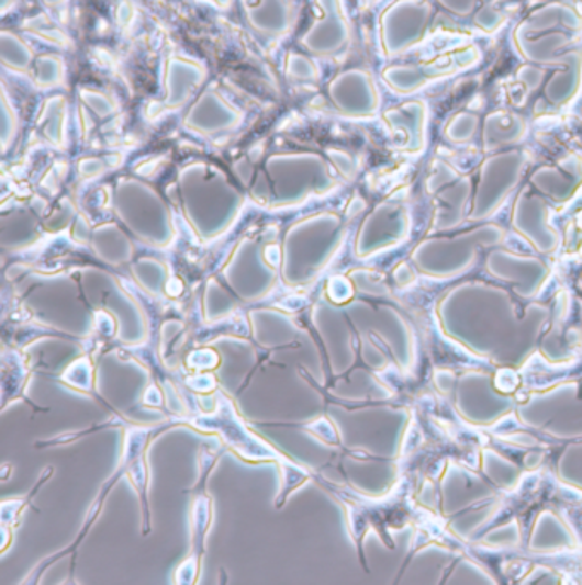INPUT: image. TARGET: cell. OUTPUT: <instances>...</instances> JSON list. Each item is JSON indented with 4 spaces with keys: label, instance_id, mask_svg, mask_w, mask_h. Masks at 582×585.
Listing matches in <instances>:
<instances>
[{
    "label": "cell",
    "instance_id": "cell-1",
    "mask_svg": "<svg viewBox=\"0 0 582 585\" xmlns=\"http://www.w3.org/2000/svg\"><path fill=\"white\" fill-rule=\"evenodd\" d=\"M178 190L188 223L200 237L223 234L239 214L243 195L223 169L202 159L178 171Z\"/></svg>",
    "mask_w": 582,
    "mask_h": 585
},
{
    "label": "cell",
    "instance_id": "cell-2",
    "mask_svg": "<svg viewBox=\"0 0 582 585\" xmlns=\"http://www.w3.org/2000/svg\"><path fill=\"white\" fill-rule=\"evenodd\" d=\"M582 33V15L568 2H547L516 24L513 45L526 64L552 69Z\"/></svg>",
    "mask_w": 582,
    "mask_h": 585
},
{
    "label": "cell",
    "instance_id": "cell-3",
    "mask_svg": "<svg viewBox=\"0 0 582 585\" xmlns=\"http://www.w3.org/2000/svg\"><path fill=\"white\" fill-rule=\"evenodd\" d=\"M265 177L269 178L276 207L295 205L335 187L328 157L310 150L272 154L265 161Z\"/></svg>",
    "mask_w": 582,
    "mask_h": 585
},
{
    "label": "cell",
    "instance_id": "cell-4",
    "mask_svg": "<svg viewBox=\"0 0 582 585\" xmlns=\"http://www.w3.org/2000/svg\"><path fill=\"white\" fill-rule=\"evenodd\" d=\"M342 241V223L335 214L304 218L286 234L282 275L291 285L311 279L329 260Z\"/></svg>",
    "mask_w": 582,
    "mask_h": 585
},
{
    "label": "cell",
    "instance_id": "cell-5",
    "mask_svg": "<svg viewBox=\"0 0 582 585\" xmlns=\"http://www.w3.org/2000/svg\"><path fill=\"white\" fill-rule=\"evenodd\" d=\"M115 209L135 236L153 246L171 243V214L159 193L146 181L123 177L115 184Z\"/></svg>",
    "mask_w": 582,
    "mask_h": 585
},
{
    "label": "cell",
    "instance_id": "cell-6",
    "mask_svg": "<svg viewBox=\"0 0 582 585\" xmlns=\"http://www.w3.org/2000/svg\"><path fill=\"white\" fill-rule=\"evenodd\" d=\"M502 230L494 226L479 227L452 239H429L414 251V261L422 272L433 277H451L473 261L479 246L501 241Z\"/></svg>",
    "mask_w": 582,
    "mask_h": 585
},
{
    "label": "cell",
    "instance_id": "cell-7",
    "mask_svg": "<svg viewBox=\"0 0 582 585\" xmlns=\"http://www.w3.org/2000/svg\"><path fill=\"white\" fill-rule=\"evenodd\" d=\"M430 0H393L380 15V45L384 57L395 58L424 42L433 26Z\"/></svg>",
    "mask_w": 582,
    "mask_h": 585
},
{
    "label": "cell",
    "instance_id": "cell-8",
    "mask_svg": "<svg viewBox=\"0 0 582 585\" xmlns=\"http://www.w3.org/2000/svg\"><path fill=\"white\" fill-rule=\"evenodd\" d=\"M525 165V153L516 147L485 157V161L480 166L479 181H477L473 211H471L473 221L489 217L501 207L522 180Z\"/></svg>",
    "mask_w": 582,
    "mask_h": 585
},
{
    "label": "cell",
    "instance_id": "cell-9",
    "mask_svg": "<svg viewBox=\"0 0 582 585\" xmlns=\"http://www.w3.org/2000/svg\"><path fill=\"white\" fill-rule=\"evenodd\" d=\"M480 54L475 46H460L455 50L446 52L439 57L422 64H396L388 66L381 72L384 85L396 94H414L426 88L430 82L439 81L443 77L468 69L479 60Z\"/></svg>",
    "mask_w": 582,
    "mask_h": 585
},
{
    "label": "cell",
    "instance_id": "cell-10",
    "mask_svg": "<svg viewBox=\"0 0 582 585\" xmlns=\"http://www.w3.org/2000/svg\"><path fill=\"white\" fill-rule=\"evenodd\" d=\"M314 5L318 15L299 38V45L313 57L322 58L335 57L347 50L352 40V27L344 0H314Z\"/></svg>",
    "mask_w": 582,
    "mask_h": 585
},
{
    "label": "cell",
    "instance_id": "cell-11",
    "mask_svg": "<svg viewBox=\"0 0 582 585\" xmlns=\"http://www.w3.org/2000/svg\"><path fill=\"white\" fill-rule=\"evenodd\" d=\"M426 183L427 192L436 199L437 229H448L460 224L473 188L470 178L461 175L451 162L437 157L430 162Z\"/></svg>",
    "mask_w": 582,
    "mask_h": 585
},
{
    "label": "cell",
    "instance_id": "cell-12",
    "mask_svg": "<svg viewBox=\"0 0 582 585\" xmlns=\"http://www.w3.org/2000/svg\"><path fill=\"white\" fill-rule=\"evenodd\" d=\"M326 92L335 110L347 119H372L380 112V91L369 70H342L328 82Z\"/></svg>",
    "mask_w": 582,
    "mask_h": 585
},
{
    "label": "cell",
    "instance_id": "cell-13",
    "mask_svg": "<svg viewBox=\"0 0 582 585\" xmlns=\"http://www.w3.org/2000/svg\"><path fill=\"white\" fill-rule=\"evenodd\" d=\"M408 233V212L402 203L387 202L376 209L360 227L357 255L369 257L402 241Z\"/></svg>",
    "mask_w": 582,
    "mask_h": 585
},
{
    "label": "cell",
    "instance_id": "cell-14",
    "mask_svg": "<svg viewBox=\"0 0 582 585\" xmlns=\"http://www.w3.org/2000/svg\"><path fill=\"white\" fill-rule=\"evenodd\" d=\"M383 122L390 128L395 149L408 156H421L427 147L429 110L424 101H405L383 112Z\"/></svg>",
    "mask_w": 582,
    "mask_h": 585
},
{
    "label": "cell",
    "instance_id": "cell-15",
    "mask_svg": "<svg viewBox=\"0 0 582 585\" xmlns=\"http://www.w3.org/2000/svg\"><path fill=\"white\" fill-rule=\"evenodd\" d=\"M224 275L243 297H257L269 291L273 282L272 268L265 261L264 251L251 241H243L236 248Z\"/></svg>",
    "mask_w": 582,
    "mask_h": 585
},
{
    "label": "cell",
    "instance_id": "cell-16",
    "mask_svg": "<svg viewBox=\"0 0 582 585\" xmlns=\"http://www.w3.org/2000/svg\"><path fill=\"white\" fill-rule=\"evenodd\" d=\"M243 122V113L223 94L215 91H205L192 104L183 119V126L192 134L202 137L224 134V132L238 128Z\"/></svg>",
    "mask_w": 582,
    "mask_h": 585
},
{
    "label": "cell",
    "instance_id": "cell-17",
    "mask_svg": "<svg viewBox=\"0 0 582 585\" xmlns=\"http://www.w3.org/2000/svg\"><path fill=\"white\" fill-rule=\"evenodd\" d=\"M209 72L203 64L183 55H171L166 60L163 72V108L175 112L183 108L188 101L195 97V92L202 88Z\"/></svg>",
    "mask_w": 582,
    "mask_h": 585
},
{
    "label": "cell",
    "instance_id": "cell-18",
    "mask_svg": "<svg viewBox=\"0 0 582 585\" xmlns=\"http://www.w3.org/2000/svg\"><path fill=\"white\" fill-rule=\"evenodd\" d=\"M513 218L514 227L523 236L528 237L538 251H556L559 237L553 227L548 224V205L538 192H531L529 188H525L519 193L514 205Z\"/></svg>",
    "mask_w": 582,
    "mask_h": 585
},
{
    "label": "cell",
    "instance_id": "cell-19",
    "mask_svg": "<svg viewBox=\"0 0 582 585\" xmlns=\"http://www.w3.org/2000/svg\"><path fill=\"white\" fill-rule=\"evenodd\" d=\"M529 183L552 202H569L582 188V157L568 154L553 165L541 166L533 171Z\"/></svg>",
    "mask_w": 582,
    "mask_h": 585
},
{
    "label": "cell",
    "instance_id": "cell-20",
    "mask_svg": "<svg viewBox=\"0 0 582 585\" xmlns=\"http://www.w3.org/2000/svg\"><path fill=\"white\" fill-rule=\"evenodd\" d=\"M489 270L499 279L516 283L522 295H533L544 285L548 268L537 258L517 257L507 251H495L489 257Z\"/></svg>",
    "mask_w": 582,
    "mask_h": 585
},
{
    "label": "cell",
    "instance_id": "cell-21",
    "mask_svg": "<svg viewBox=\"0 0 582 585\" xmlns=\"http://www.w3.org/2000/svg\"><path fill=\"white\" fill-rule=\"evenodd\" d=\"M246 23L265 38L284 36L294 23L289 0H242Z\"/></svg>",
    "mask_w": 582,
    "mask_h": 585
},
{
    "label": "cell",
    "instance_id": "cell-22",
    "mask_svg": "<svg viewBox=\"0 0 582 585\" xmlns=\"http://www.w3.org/2000/svg\"><path fill=\"white\" fill-rule=\"evenodd\" d=\"M528 134V122L519 113L497 110L489 113L482 122V149L486 154L513 149Z\"/></svg>",
    "mask_w": 582,
    "mask_h": 585
},
{
    "label": "cell",
    "instance_id": "cell-23",
    "mask_svg": "<svg viewBox=\"0 0 582 585\" xmlns=\"http://www.w3.org/2000/svg\"><path fill=\"white\" fill-rule=\"evenodd\" d=\"M544 85V98L556 108H566L582 88V50L571 48Z\"/></svg>",
    "mask_w": 582,
    "mask_h": 585
},
{
    "label": "cell",
    "instance_id": "cell-24",
    "mask_svg": "<svg viewBox=\"0 0 582 585\" xmlns=\"http://www.w3.org/2000/svg\"><path fill=\"white\" fill-rule=\"evenodd\" d=\"M67 122H69V104L64 97H52L43 103L36 119V128L55 149H61L67 140Z\"/></svg>",
    "mask_w": 582,
    "mask_h": 585
},
{
    "label": "cell",
    "instance_id": "cell-25",
    "mask_svg": "<svg viewBox=\"0 0 582 585\" xmlns=\"http://www.w3.org/2000/svg\"><path fill=\"white\" fill-rule=\"evenodd\" d=\"M33 48L11 30L0 31V61L5 69L14 72H27L35 66Z\"/></svg>",
    "mask_w": 582,
    "mask_h": 585
},
{
    "label": "cell",
    "instance_id": "cell-26",
    "mask_svg": "<svg viewBox=\"0 0 582 585\" xmlns=\"http://www.w3.org/2000/svg\"><path fill=\"white\" fill-rule=\"evenodd\" d=\"M94 249L110 263H119L131 258L132 248L127 237L113 224H103L94 230Z\"/></svg>",
    "mask_w": 582,
    "mask_h": 585
},
{
    "label": "cell",
    "instance_id": "cell-27",
    "mask_svg": "<svg viewBox=\"0 0 582 585\" xmlns=\"http://www.w3.org/2000/svg\"><path fill=\"white\" fill-rule=\"evenodd\" d=\"M35 82L40 89L57 88L66 79V64L60 55L45 54L36 57Z\"/></svg>",
    "mask_w": 582,
    "mask_h": 585
},
{
    "label": "cell",
    "instance_id": "cell-28",
    "mask_svg": "<svg viewBox=\"0 0 582 585\" xmlns=\"http://www.w3.org/2000/svg\"><path fill=\"white\" fill-rule=\"evenodd\" d=\"M480 128L482 126H480V116L477 113L460 112L449 120L445 128V137L456 146H463L475 138Z\"/></svg>",
    "mask_w": 582,
    "mask_h": 585
},
{
    "label": "cell",
    "instance_id": "cell-29",
    "mask_svg": "<svg viewBox=\"0 0 582 585\" xmlns=\"http://www.w3.org/2000/svg\"><path fill=\"white\" fill-rule=\"evenodd\" d=\"M18 131H20L18 112H15V106L9 98L8 89L2 88L0 91V146H2V153L5 154L11 149L15 137H18Z\"/></svg>",
    "mask_w": 582,
    "mask_h": 585
},
{
    "label": "cell",
    "instance_id": "cell-30",
    "mask_svg": "<svg viewBox=\"0 0 582 585\" xmlns=\"http://www.w3.org/2000/svg\"><path fill=\"white\" fill-rule=\"evenodd\" d=\"M286 74L295 81L316 82L320 79L318 66L313 58L299 52H289L286 57Z\"/></svg>",
    "mask_w": 582,
    "mask_h": 585
},
{
    "label": "cell",
    "instance_id": "cell-31",
    "mask_svg": "<svg viewBox=\"0 0 582 585\" xmlns=\"http://www.w3.org/2000/svg\"><path fill=\"white\" fill-rule=\"evenodd\" d=\"M79 98L82 104L89 108L98 119H108L116 112V103L112 98L108 97L107 92L98 91V89L81 88L79 89Z\"/></svg>",
    "mask_w": 582,
    "mask_h": 585
},
{
    "label": "cell",
    "instance_id": "cell-32",
    "mask_svg": "<svg viewBox=\"0 0 582 585\" xmlns=\"http://www.w3.org/2000/svg\"><path fill=\"white\" fill-rule=\"evenodd\" d=\"M135 279L143 283L144 288L157 291L163 288L166 280V267L159 261L141 260L134 268Z\"/></svg>",
    "mask_w": 582,
    "mask_h": 585
},
{
    "label": "cell",
    "instance_id": "cell-33",
    "mask_svg": "<svg viewBox=\"0 0 582 585\" xmlns=\"http://www.w3.org/2000/svg\"><path fill=\"white\" fill-rule=\"evenodd\" d=\"M506 23V15L502 14L497 8L492 4H482L473 14V24L483 33H495L501 30L502 24Z\"/></svg>",
    "mask_w": 582,
    "mask_h": 585
},
{
    "label": "cell",
    "instance_id": "cell-34",
    "mask_svg": "<svg viewBox=\"0 0 582 585\" xmlns=\"http://www.w3.org/2000/svg\"><path fill=\"white\" fill-rule=\"evenodd\" d=\"M326 157H328V161L332 162V166H335V168L342 172V177H356L357 161L352 154L347 153V150L335 149V147H332V149L326 150Z\"/></svg>",
    "mask_w": 582,
    "mask_h": 585
},
{
    "label": "cell",
    "instance_id": "cell-35",
    "mask_svg": "<svg viewBox=\"0 0 582 585\" xmlns=\"http://www.w3.org/2000/svg\"><path fill=\"white\" fill-rule=\"evenodd\" d=\"M440 8L451 12L456 18H468V15L475 14L477 9L485 2V0H436Z\"/></svg>",
    "mask_w": 582,
    "mask_h": 585
},
{
    "label": "cell",
    "instance_id": "cell-36",
    "mask_svg": "<svg viewBox=\"0 0 582 585\" xmlns=\"http://www.w3.org/2000/svg\"><path fill=\"white\" fill-rule=\"evenodd\" d=\"M517 81L523 82L526 88L538 89L545 85V67L535 66V64H525L516 72Z\"/></svg>",
    "mask_w": 582,
    "mask_h": 585
},
{
    "label": "cell",
    "instance_id": "cell-37",
    "mask_svg": "<svg viewBox=\"0 0 582 585\" xmlns=\"http://www.w3.org/2000/svg\"><path fill=\"white\" fill-rule=\"evenodd\" d=\"M77 168H79V175H81L82 178H97L100 177L104 169H107V166H104L103 159H98V157H86V159L79 161Z\"/></svg>",
    "mask_w": 582,
    "mask_h": 585
},
{
    "label": "cell",
    "instance_id": "cell-38",
    "mask_svg": "<svg viewBox=\"0 0 582 585\" xmlns=\"http://www.w3.org/2000/svg\"><path fill=\"white\" fill-rule=\"evenodd\" d=\"M209 2L219 9H227L231 4H233V0H209Z\"/></svg>",
    "mask_w": 582,
    "mask_h": 585
},
{
    "label": "cell",
    "instance_id": "cell-39",
    "mask_svg": "<svg viewBox=\"0 0 582 585\" xmlns=\"http://www.w3.org/2000/svg\"><path fill=\"white\" fill-rule=\"evenodd\" d=\"M46 8H58V5L66 4L67 0H42Z\"/></svg>",
    "mask_w": 582,
    "mask_h": 585
}]
</instances>
